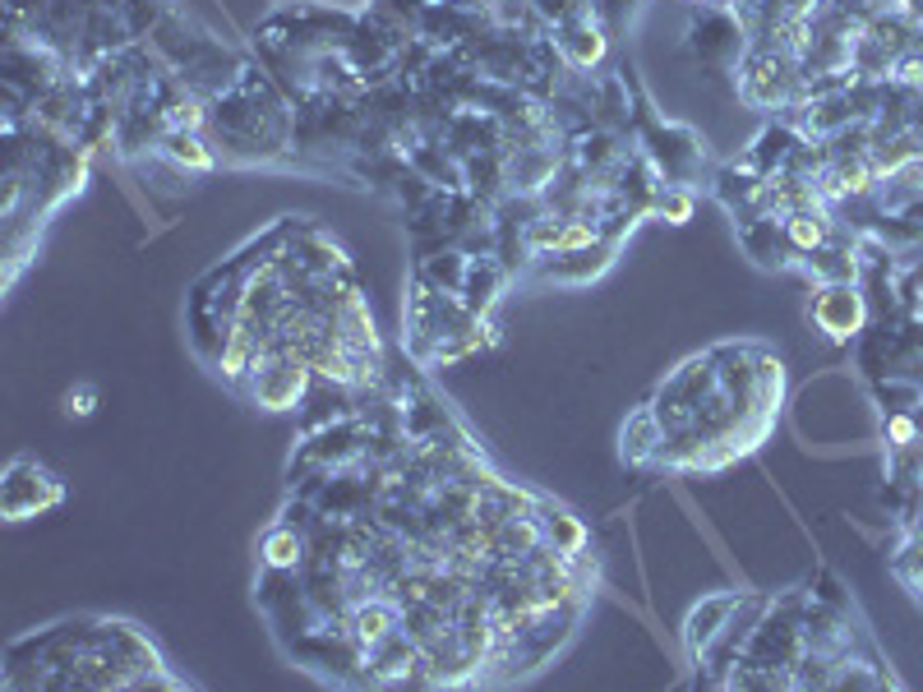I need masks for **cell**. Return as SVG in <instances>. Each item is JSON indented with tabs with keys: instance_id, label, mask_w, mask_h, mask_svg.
<instances>
[{
	"instance_id": "6da1fadb",
	"label": "cell",
	"mask_w": 923,
	"mask_h": 692,
	"mask_svg": "<svg viewBox=\"0 0 923 692\" xmlns=\"http://www.w3.org/2000/svg\"><path fill=\"white\" fill-rule=\"evenodd\" d=\"M254 374H259V379H254V397L264 406H291L300 393H305V370L291 365V360H282L273 370H254Z\"/></svg>"
},
{
	"instance_id": "7a4b0ae2",
	"label": "cell",
	"mask_w": 923,
	"mask_h": 692,
	"mask_svg": "<svg viewBox=\"0 0 923 692\" xmlns=\"http://www.w3.org/2000/svg\"><path fill=\"white\" fill-rule=\"evenodd\" d=\"M817 323L827 328L831 337H850L854 328H859V319H864V305H859V296L845 287L836 291H822V300H817Z\"/></svg>"
},
{
	"instance_id": "3957f363",
	"label": "cell",
	"mask_w": 923,
	"mask_h": 692,
	"mask_svg": "<svg viewBox=\"0 0 923 692\" xmlns=\"http://www.w3.org/2000/svg\"><path fill=\"white\" fill-rule=\"evenodd\" d=\"M167 153L176 157V162H194V167H208V162H213V157L204 153V144H199V139H190V134H171L167 139Z\"/></svg>"
},
{
	"instance_id": "277c9868",
	"label": "cell",
	"mask_w": 923,
	"mask_h": 692,
	"mask_svg": "<svg viewBox=\"0 0 923 692\" xmlns=\"http://www.w3.org/2000/svg\"><path fill=\"white\" fill-rule=\"evenodd\" d=\"M296 559H300V540H291L287 531H273V536H268V563H277V568H291Z\"/></svg>"
},
{
	"instance_id": "5b68a950",
	"label": "cell",
	"mask_w": 923,
	"mask_h": 692,
	"mask_svg": "<svg viewBox=\"0 0 923 692\" xmlns=\"http://www.w3.org/2000/svg\"><path fill=\"white\" fill-rule=\"evenodd\" d=\"M790 240L799 245V250H817L822 245V227H813V217H790Z\"/></svg>"
},
{
	"instance_id": "8992f818",
	"label": "cell",
	"mask_w": 923,
	"mask_h": 692,
	"mask_svg": "<svg viewBox=\"0 0 923 692\" xmlns=\"http://www.w3.org/2000/svg\"><path fill=\"white\" fill-rule=\"evenodd\" d=\"M65 411H70V416H88V411H93V393H70L65 397Z\"/></svg>"
}]
</instances>
